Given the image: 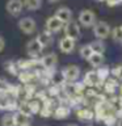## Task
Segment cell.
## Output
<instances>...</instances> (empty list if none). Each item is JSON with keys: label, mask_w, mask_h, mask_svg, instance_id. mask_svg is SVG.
<instances>
[{"label": "cell", "mask_w": 122, "mask_h": 126, "mask_svg": "<svg viewBox=\"0 0 122 126\" xmlns=\"http://www.w3.org/2000/svg\"><path fill=\"white\" fill-rule=\"evenodd\" d=\"M50 3H57V1H59V0H49Z\"/></svg>", "instance_id": "cell-35"}, {"label": "cell", "mask_w": 122, "mask_h": 126, "mask_svg": "<svg viewBox=\"0 0 122 126\" xmlns=\"http://www.w3.org/2000/svg\"><path fill=\"white\" fill-rule=\"evenodd\" d=\"M17 63H13V62H7L5 64H4V68H5L9 74H13L16 75L17 74Z\"/></svg>", "instance_id": "cell-30"}, {"label": "cell", "mask_w": 122, "mask_h": 126, "mask_svg": "<svg viewBox=\"0 0 122 126\" xmlns=\"http://www.w3.org/2000/svg\"><path fill=\"white\" fill-rule=\"evenodd\" d=\"M28 126H30V125H28Z\"/></svg>", "instance_id": "cell-38"}, {"label": "cell", "mask_w": 122, "mask_h": 126, "mask_svg": "<svg viewBox=\"0 0 122 126\" xmlns=\"http://www.w3.org/2000/svg\"><path fill=\"white\" fill-rule=\"evenodd\" d=\"M121 26H122V25H121Z\"/></svg>", "instance_id": "cell-39"}, {"label": "cell", "mask_w": 122, "mask_h": 126, "mask_svg": "<svg viewBox=\"0 0 122 126\" xmlns=\"http://www.w3.org/2000/svg\"><path fill=\"white\" fill-rule=\"evenodd\" d=\"M18 28L22 33L31 34L35 32V29H37V25H35V21L31 17H24L18 21Z\"/></svg>", "instance_id": "cell-5"}, {"label": "cell", "mask_w": 122, "mask_h": 126, "mask_svg": "<svg viewBox=\"0 0 122 126\" xmlns=\"http://www.w3.org/2000/svg\"><path fill=\"white\" fill-rule=\"evenodd\" d=\"M12 88V85L8 83L5 79L0 78V93H9V91Z\"/></svg>", "instance_id": "cell-29"}, {"label": "cell", "mask_w": 122, "mask_h": 126, "mask_svg": "<svg viewBox=\"0 0 122 126\" xmlns=\"http://www.w3.org/2000/svg\"><path fill=\"white\" fill-rule=\"evenodd\" d=\"M117 126H122V117L118 118V122H117Z\"/></svg>", "instance_id": "cell-33"}, {"label": "cell", "mask_w": 122, "mask_h": 126, "mask_svg": "<svg viewBox=\"0 0 122 126\" xmlns=\"http://www.w3.org/2000/svg\"><path fill=\"white\" fill-rule=\"evenodd\" d=\"M55 16H57V17L61 20L64 25H66L67 22L72 21V12H71L70 8H66V7L59 8V9L55 12Z\"/></svg>", "instance_id": "cell-12"}, {"label": "cell", "mask_w": 122, "mask_h": 126, "mask_svg": "<svg viewBox=\"0 0 122 126\" xmlns=\"http://www.w3.org/2000/svg\"><path fill=\"white\" fill-rule=\"evenodd\" d=\"M105 58H104V54L101 53H93L91 55V58L88 59L89 64L93 67V68H98V67L102 66V63H104Z\"/></svg>", "instance_id": "cell-15"}, {"label": "cell", "mask_w": 122, "mask_h": 126, "mask_svg": "<svg viewBox=\"0 0 122 126\" xmlns=\"http://www.w3.org/2000/svg\"><path fill=\"white\" fill-rule=\"evenodd\" d=\"M24 0H9L7 3V11L12 16H18L24 9Z\"/></svg>", "instance_id": "cell-8"}, {"label": "cell", "mask_w": 122, "mask_h": 126, "mask_svg": "<svg viewBox=\"0 0 122 126\" xmlns=\"http://www.w3.org/2000/svg\"><path fill=\"white\" fill-rule=\"evenodd\" d=\"M120 94H121V96H122V84L120 85Z\"/></svg>", "instance_id": "cell-34"}, {"label": "cell", "mask_w": 122, "mask_h": 126, "mask_svg": "<svg viewBox=\"0 0 122 126\" xmlns=\"http://www.w3.org/2000/svg\"><path fill=\"white\" fill-rule=\"evenodd\" d=\"M80 57L83 59H85V61H88V59L91 58V55H92L94 51L92 49V46H91V43H88V45H84V46H81L80 47Z\"/></svg>", "instance_id": "cell-20"}, {"label": "cell", "mask_w": 122, "mask_h": 126, "mask_svg": "<svg viewBox=\"0 0 122 126\" xmlns=\"http://www.w3.org/2000/svg\"><path fill=\"white\" fill-rule=\"evenodd\" d=\"M29 106H30V109H31V113H39L41 112V109H42V106H41V102H39L38 98H34V100H30L29 101Z\"/></svg>", "instance_id": "cell-26"}, {"label": "cell", "mask_w": 122, "mask_h": 126, "mask_svg": "<svg viewBox=\"0 0 122 126\" xmlns=\"http://www.w3.org/2000/svg\"><path fill=\"white\" fill-rule=\"evenodd\" d=\"M63 28H64V24L57 16H51V17L46 20V30H49L50 33H58Z\"/></svg>", "instance_id": "cell-6"}, {"label": "cell", "mask_w": 122, "mask_h": 126, "mask_svg": "<svg viewBox=\"0 0 122 126\" xmlns=\"http://www.w3.org/2000/svg\"><path fill=\"white\" fill-rule=\"evenodd\" d=\"M96 71H97L98 76H100V79H101L102 81H105V80H108V79H109L110 70L108 68V67H105V66H101V67H98V68H97Z\"/></svg>", "instance_id": "cell-25"}, {"label": "cell", "mask_w": 122, "mask_h": 126, "mask_svg": "<svg viewBox=\"0 0 122 126\" xmlns=\"http://www.w3.org/2000/svg\"><path fill=\"white\" fill-rule=\"evenodd\" d=\"M75 39L72 38H70V37H63L61 41H59V49H61L62 53H64V54H70V53H72V51L75 50Z\"/></svg>", "instance_id": "cell-11"}, {"label": "cell", "mask_w": 122, "mask_h": 126, "mask_svg": "<svg viewBox=\"0 0 122 126\" xmlns=\"http://www.w3.org/2000/svg\"><path fill=\"white\" fill-rule=\"evenodd\" d=\"M4 46H5V41H4V39L0 37V53L4 50Z\"/></svg>", "instance_id": "cell-32"}, {"label": "cell", "mask_w": 122, "mask_h": 126, "mask_svg": "<svg viewBox=\"0 0 122 126\" xmlns=\"http://www.w3.org/2000/svg\"><path fill=\"white\" fill-rule=\"evenodd\" d=\"M63 30H64L66 37H70V38L75 39V41L80 38V26L77 25V22H75V21L67 22L64 28H63Z\"/></svg>", "instance_id": "cell-4"}, {"label": "cell", "mask_w": 122, "mask_h": 126, "mask_svg": "<svg viewBox=\"0 0 122 126\" xmlns=\"http://www.w3.org/2000/svg\"><path fill=\"white\" fill-rule=\"evenodd\" d=\"M67 126H77V125H75V124H70V125H67Z\"/></svg>", "instance_id": "cell-36"}, {"label": "cell", "mask_w": 122, "mask_h": 126, "mask_svg": "<svg viewBox=\"0 0 122 126\" xmlns=\"http://www.w3.org/2000/svg\"><path fill=\"white\" fill-rule=\"evenodd\" d=\"M18 78H20V80H21L22 83H25V84H28V83H30V81L34 79V74L29 72L28 70H24V71H21V72H20Z\"/></svg>", "instance_id": "cell-23"}, {"label": "cell", "mask_w": 122, "mask_h": 126, "mask_svg": "<svg viewBox=\"0 0 122 126\" xmlns=\"http://www.w3.org/2000/svg\"><path fill=\"white\" fill-rule=\"evenodd\" d=\"M24 5L29 11H37L42 5V0H24Z\"/></svg>", "instance_id": "cell-19"}, {"label": "cell", "mask_w": 122, "mask_h": 126, "mask_svg": "<svg viewBox=\"0 0 122 126\" xmlns=\"http://www.w3.org/2000/svg\"><path fill=\"white\" fill-rule=\"evenodd\" d=\"M83 83L87 85V87H97L98 84H101V83H104L100 79V76H98L97 71H88V72L85 74L84 76V80H83Z\"/></svg>", "instance_id": "cell-9"}, {"label": "cell", "mask_w": 122, "mask_h": 126, "mask_svg": "<svg viewBox=\"0 0 122 126\" xmlns=\"http://www.w3.org/2000/svg\"><path fill=\"white\" fill-rule=\"evenodd\" d=\"M117 122H118V117L116 116V114H110V113L105 117V120H104V124L106 126H116Z\"/></svg>", "instance_id": "cell-27"}, {"label": "cell", "mask_w": 122, "mask_h": 126, "mask_svg": "<svg viewBox=\"0 0 122 126\" xmlns=\"http://www.w3.org/2000/svg\"><path fill=\"white\" fill-rule=\"evenodd\" d=\"M13 117H15L16 126H28V125H30V116L20 112V110H16Z\"/></svg>", "instance_id": "cell-13"}, {"label": "cell", "mask_w": 122, "mask_h": 126, "mask_svg": "<svg viewBox=\"0 0 122 126\" xmlns=\"http://www.w3.org/2000/svg\"><path fill=\"white\" fill-rule=\"evenodd\" d=\"M37 39H38V41L43 45V47L50 46L51 43H53V41H54V38H53V33H50L49 30H45V32H42L41 34H38Z\"/></svg>", "instance_id": "cell-16"}, {"label": "cell", "mask_w": 122, "mask_h": 126, "mask_svg": "<svg viewBox=\"0 0 122 126\" xmlns=\"http://www.w3.org/2000/svg\"><path fill=\"white\" fill-rule=\"evenodd\" d=\"M12 98L8 97V93H0V109L1 110H9V105H11Z\"/></svg>", "instance_id": "cell-22"}, {"label": "cell", "mask_w": 122, "mask_h": 126, "mask_svg": "<svg viewBox=\"0 0 122 126\" xmlns=\"http://www.w3.org/2000/svg\"><path fill=\"white\" fill-rule=\"evenodd\" d=\"M76 116L80 121H92L94 118V114L92 110H89L88 108H79L76 109Z\"/></svg>", "instance_id": "cell-14"}, {"label": "cell", "mask_w": 122, "mask_h": 126, "mask_svg": "<svg viewBox=\"0 0 122 126\" xmlns=\"http://www.w3.org/2000/svg\"><path fill=\"white\" fill-rule=\"evenodd\" d=\"M93 34L97 39H105L112 35V29L105 21H98L93 25Z\"/></svg>", "instance_id": "cell-1"}, {"label": "cell", "mask_w": 122, "mask_h": 126, "mask_svg": "<svg viewBox=\"0 0 122 126\" xmlns=\"http://www.w3.org/2000/svg\"><path fill=\"white\" fill-rule=\"evenodd\" d=\"M112 37L116 42H122V26H116L112 30Z\"/></svg>", "instance_id": "cell-28"}, {"label": "cell", "mask_w": 122, "mask_h": 126, "mask_svg": "<svg viewBox=\"0 0 122 126\" xmlns=\"http://www.w3.org/2000/svg\"><path fill=\"white\" fill-rule=\"evenodd\" d=\"M106 4H108L109 7H114V5H118V4H121V0H105Z\"/></svg>", "instance_id": "cell-31"}, {"label": "cell", "mask_w": 122, "mask_h": 126, "mask_svg": "<svg viewBox=\"0 0 122 126\" xmlns=\"http://www.w3.org/2000/svg\"><path fill=\"white\" fill-rule=\"evenodd\" d=\"M57 55H55L54 53H50V54H46L43 55V57L39 59V64H41L45 70H53L55 64H57Z\"/></svg>", "instance_id": "cell-10"}, {"label": "cell", "mask_w": 122, "mask_h": 126, "mask_svg": "<svg viewBox=\"0 0 122 126\" xmlns=\"http://www.w3.org/2000/svg\"><path fill=\"white\" fill-rule=\"evenodd\" d=\"M42 50H43V45L38 41L37 38L30 39V41L28 42V45H26V53L30 58H37L38 55L42 53Z\"/></svg>", "instance_id": "cell-3"}, {"label": "cell", "mask_w": 122, "mask_h": 126, "mask_svg": "<svg viewBox=\"0 0 122 126\" xmlns=\"http://www.w3.org/2000/svg\"><path fill=\"white\" fill-rule=\"evenodd\" d=\"M117 87H118L117 81L114 80V79H112V78H109L108 80H105V81H104V89H105V92H106V93L113 94V93L117 91Z\"/></svg>", "instance_id": "cell-18"}, {"label": "cell", "mask_w": 122, "mask_h": 126, "mask_svg": "<svg viewBox=\"0 0 122 126\" xmlns=\"http://www.w3.org/2000/svg\"><path fill=\"white\" fill-rule=\"evenodd\" d=\"M87 126H92V125H87Z\"/></svg>", "instance_id": "cell-37"}, {"label": "cell", "mask_w": 122, "mask_h": 126, "mask_svg": "<svg viewBox=\"0 0 122 126\" xmlns=\"http://www.w3.org/2000/svg\"><path fill=\"white\" fill-rule=\"evenodd\" d=\"M91 46H92V49L94 53H101V54H104V51H105V43L102 42V39H94L93 42H91Z\"/></svg>", "instance_id": "cell-21"}, {"label": "cell", "mask_w": 122, "mask_h": 126, "mask_svg": "<svg viewBox=\"0 0 122 126\" xmlns=\"http://www.w3.org/2000/svg\"><path fill=\"white\" fill-rule=\"evenodd\" d=\"M62 72H63V75H64L66 80L70 81V83L76 81L79 79V76H80V68H79L77 66H74V64L67 66L66 68H63Z\"/></svg>", "instance_id": "cell-7"}, {"label": "cell", "mask_w": 122, "mask_h": 126, "mask_svg": "<svg viewBox=\"0 0 122 126\" xmlns=\"http://www.w3.org/2000/svg\"><path fill=\"white\" fill-rule=\"evenodd\" d=\"M1 126H16L13 114H4L1 117Z\"/></svg>", "instance_id": "cell-24"}, {"label": "cell", "mask_w": 122, "mask_h": 126, "mask_svg": "<svg viewBox=\"0 0 122 126\" xmlns=\"http://www.w3.org/2000/svg\"><path fill=\"white\" fill-rule=\"evenodd\" d=\"M70 116V108L64 105H61L58 108L54 109V117L58 118V120H63V118H67Z\"/></svg>", "instance_id": "cell-17"}, {"label": "cell", "mask_w": 122, "mask_h": 126, "mask_svg": "<svg viewBox=\"0 0 122 126\" xmlns=\"http://www.w3.org/2000/svg\"><path fill=\"white\" fill-rule=\"evenodd\" d=\"M79 22L85 28L93 26L94 24H96V15H94L91 9L81 11L80 15H79Z\"/></svg>", "instance_id": "cell-2"}]
</instances>
